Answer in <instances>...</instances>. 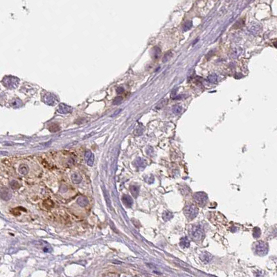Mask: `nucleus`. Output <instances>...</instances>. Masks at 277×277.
<instances>
[{
    "label": "nucleus",
    "instance_id": "obj_1",
    "mask_svg": "<svg viewBox=\"0 0 277 277\" xmlns=\"http://www.w3.org/2000/svg\"><path fill=\"white\" fill-rule=\"evenodd\" d=\"M189 235L194 241H202L204 237V233L202 228L199 225H193L189 229Z\"/></svg>",
    "mask_w": 277,
    "mask_h": 277
},
{
    "label": "nucleus",
    "instance_id": "obj_2",
    "mask_svg": "<svg viewBox=\"0 0 277 277\" xmlns=\"http://www.w3.org/2000/svg\"><path fill=\"white\" fill-rule=\"evenodd\" d=\"M198 212H199L198 208L194 204L189 203V204H187L186 205L184 206V215L186 217L187 219L189 220H192L195 218L198 214Z\"/></svg>",
    "mask_w": 277,
    "mask_h": 277
},
{
    "label": "nucleus",
    "instance_id": "obj_3",
    "mask_svg": "<svg viewBox=\"0 0 277 277\" xmlns=\"http://www.w3.org/2000/svg\"><path fill=\"white\" fill-rule=\"evenodd\" d=\"M193 199H194V201L195 202V203L197 205L203 207L206 204L207 200H208V197H207V195L205 193L198 192V193L194 194Z\"/></svg>",
    "mask_w": 277,
    "mask_h": 277
},
{
    "label": "nucleus",
    "instance_id": "obj_4",
    "mask_svg": "<svg viewBox=\"0 0 277 277\" xmlns=\"http://www.w3.org/2000/svg\"><path fill=\"white\" fill-rule=\"evenodd\" d=\"M255 252L256 253L260 256L265 255L268 252V244L263 241H259L256 243L255 245Z\"/></svg>",
    "mask_w": 277,
    "mask_h": 277
},
{
    "label": "nucleus",
    "instance_id": "obj_5",
    "mask_svg": "<svg viewBox=\"0 0 277 277\" xmlns=\"http://www.w3.org/2000/svg\"><path fill=\"white\" fill-rule=\"evenodd\" d=\"M247 29L251 34L258 35L261 31L262 27L258 23H252V24L249 25Z\"/></svg>",
    "mask_w": 277,
    "mask_h": 277
},
{
    "label": "nucleus",
    "instance_id": "obj_6",
    "mask_svg": "<svg viewBox=\"0 0 277 277\" xmlns=\"http://www.w3.org/2000/svg\"><path fill=\"white\" fill-rule=\"evenodd\" d=\"M0 195L1 199H3L4 201H8L10 199H11L12 197V193L11 191L8 188H2L1 190V193H0Z\"/></svg>",
    "mask_w": 277,
    "mask_h": 277
},
{
    "label": "nucleus",
    "instance_id": "obj_7",
    "mask_svg": "<svg viewBox=\"0 0 277 277\" xmlns=\"http://www.w3.org/2000/svg\"><path fill=\"white\" fill-rule=\"evenodd\" d=\"M85 161L87 162V165L90 166H93V162H94V155H93V154L92 153L91 151L87 150L85 152Z\"/></svg>",
    "mask_w": 277,
    "mask_h": 277
},
{
    "label": "nucleus",
    "instance_id": "obj_8",
    "mask_svg": "<svg viewBox=\"0 0 277 277\" xmlns=\"http://www.w3.org/2000/svg\"><path fill=\"white\" fill-rule=\"evenodd\" d=\"M122 201L124 204L127 207L130 208L131 207L132 204H133V200L131 198L130 196L127 195H124L122 197Z\"/></svg>",
    "mask_w": 277,
    "mask_h": 277
},
{
    "label": "nucleus",
    "instance_id": "obj_9",
    "mask_svg": "<svg viewBox=\"0 0 277 277\" xmlns=\"http://www.w3.org/2000/svg\"><path fill=\"white\" fill-rule=\"evenodd\" d=\"M130 190L131 194L134 198H137L139 196V187L136 185H132L130 187Z\"/></svg>",
    "mask_w": 277,
    "mask_h": 277
},
{
    "label": "nucleus",
    "instance_id": "obj_10",
    "mask_svg": "<svg viewBox=\"0 0 277 277\" xmlns=\"http://www.w3.org/2000/svg\"><path fill=\"white\" fill-rule=\"evenodd\" d=\"M77 203H78V204L80 206L85 207V206H86L88 204V203H89V200H88V199H87V197H85L81 196L79 197L78 198V199H77Z\"/></svg>",
    "mask_w": 277,
    "mask_h": 277
},
{
    "label": "nucleus",
    "instance_id": "obj_11",
    "mask_svg": "<svg viewBox=\"0 0 277 277\" xmlns=\"http://www.w3.org/2000/svg\"><path fill=\"white\" fill-rule=\"evenodd\" d=\"M72 180L74 184H80L82 181V177L80 174H78L77 173H74L72 175Z\"/></svg>",
    "mask_w": 277,
    "mask_h": 277
},
{
    "label": "nucleus",
    "instance_id": "obj_12",
    "mask_svg": "<svg viewBox=\"0 0 277 277\" xmlns=\"http://www.w3.org/2000/svg\"><path fill=\"white\" fill-rule=\"evenodd\" d=\"M180 245L183 248H187L190 246V241L186 237L182 238L180 241Z\"/></svg>",
    "mask_w": 277,
    "mask_h": 277
},
{
    "label": "nucleus",
    "instance_id": "obj_13",
    "mask_svg": "<svg viewBox=\"0 0 277 277\" xmlns=\"http://www.w3.org/2000/svg\"><path fill=\"white\" fill-rule=\"evenodd\" d=\"M19 172L22 175H26L28 173V166L26 164L20 165L19 168Z\"/></svg>",
    "mask_w": 277,
    "mask_h": 277
},
{
    "label": "nucleus",
    "instance_id": "obj_14",
    "mask_svg": "<svg viewBox=\"0 0 277 277\" xmlns=\"http://www.w3.org/2000/svg\"><path fill=\"white\" fill-rule=\"evenodd\" d=\"M200 259L204 263H209L211 260V256L206 252H204L200 256Z\"/></svg>",
    "mask_w": 277,
    "mask_h": 277
},
{
    "label": "nucleus",
    "instance_id": "obj_15",
    "mask_svg": "<svg viewBox=\"0 0 277 277\" xmlns=\"http://www.w3.org/2000/svg\"><path fill=\"white\" fill-rule=\"evenodd\" d=\"M173 217V214L171 212H169V211H165L164 213H163V215H162V218H163V219H164L165 221L169 220L171 219Z\"/></svg>",
    "mask_w": 277,
    "mask_h": 277
},
{
    "label": "nucleus",
    "instance_id": "obj_16",
    "mask_svg": "<svg viewBox=\"0 0 277 277\" xmlns=\"http://www.w3.org/2000/svg\"><path fill=\"white\" fill-rule=\"evenodd\" d=\"M10 187L13 190H16V189H18L20 187V185L19 184L18 182H17L16 180H12L10 183Z\"/></svg>",
    "mask_w": 277,
    "mask_h": 277
},
{
    "label": "nucleus",
    "instance_id": "obj_17",
    "mask_svg": "<svg viewBox=\"0 0 277 277\" xmlns=\"http://www.w3.org/2000/svg\"><path fill=\"white\" fill-rule=\"evenodd\" d=\"M182 110V107L179 105H175L173 107V112H174L175 114H180Z\"/></svg>",
    "mask_w": 277,
    "mask_h": 277
},
{
    "label": "nucleus",
    "instance_id": "obj_18",
    "mask_svg": "<svg viewBox=\"0 0 277 277\" xmlns=\"http://www.w3.org/2000/svg\"><path fill=\"white\" fill-rule=\"evenodd\" d=\"M208 80L211 83H216L217 81H218V76L215 74L210 75L209 76V78H208Z\"/></svg>",
    "mask_w": 277,
    "mask_h": 277
},
{
    "label": "nucleus",
    "instance_id": "obj_19",
    "mask_svg": "<svg viewBox=\"0 0 277 277\" xmlns=\"http://www.w3.org/2000/svg\"><path fill=\"white\" fill-rule=\"evenodd\" d=\"M192 22L191 21H188V22H185L184 24L183 25V30L185 31L189 30L191 27H192Z\"/></svg>",
    "mask_w": 277,
    "mask_h": 277
},
{
    "label": "nucleus",
    "instance_id": "obj_20",
    "mask_svg": "<svg viewBox=\"0 0 277 277\" xmlns=\"http://www.w3.org/2000/svg\"><path fill=\"white\" fill-rule=\"evenodd\" d=\"M261 229L258 227H255L254 229V231H253V236L254 238H257L261 236Z\"/></svg>",
    "mask_w": 277,
    "mask_h": 277
},
{
    "label": "nucleus",
    "instance_id": "obj_21",
    "mask_svg": "<svg viewBox=\"0 0 277 277\" xmlns=\"http://www.w3.org/2000/svg\"><path fill=\"white\" fill-rule=\"evenodd\" d=\"M103 192H104V196H105V199L106 203H107V206H108V207L110 208V207H111V202H110V199H109V196H108V195H107V191H106L105 189L103 190Z\"/></svg>",
    "mask_w": 277,
    "mask_h": 277
}]
</instances>
